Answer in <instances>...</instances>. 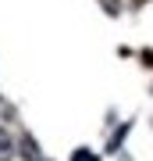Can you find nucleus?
<instances>
[{"label":"nucleus","mask_w":153,"mask_h":161,"mask_svg":"<svg viewBox=\"0 0 153 161\" xmlns=\"http://www.w3.org/2000/svg\"><path fill=\"white\" fill-rule=\"evenodd\" d=\"M0 161H14V140L7 129H0Z\"/></svg>","instance_id":"f257e3e1"},{"label":"nucleus","mask_w":153,"mask_h":161,"mask_svg":"<svg viewBox=\"0 0 153 161\" xmlns=\"http://www.w3.org/2000/svg\"><path fill=\"white\" fill-rule=\"evenodd\" d=\"M71 161H100V158H96V150H89V147H79V150L71 154Z\"/></svg>","instance_id":"f03ea898"},{"label":"nucleus","mask_w":153,"mask_h":161,"mask_svg":"<svg viewBox=\"0 0 153 161\" xmlns=\"http://www.w3.org/2000/svg\"><path fill=\"white\" fill-rule=\"evenodd\" d=\"M100 4H103V11H107V14H118V0H100Z\"/></svg>","instance_id":"7ed1b4c3"}]
</instances>
